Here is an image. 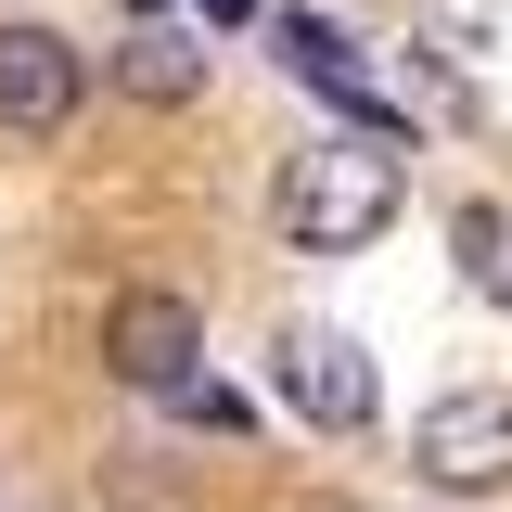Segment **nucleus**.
Masks as SVG:
<instances>
[{
  "label": "nucleus",
  "mask_w": 512,
  "mask_h": 512,
  "mask_svg": "<svg viewBox=\"0 0 512 512\" xmlns=\"http://www.w3.org/2000/svg\"><path fill=\"white\" fill-rule=\"evenodd\" d=\"M282 64L308 77L320 103H346V128H384V141L410 128V103H397V77H384V64L359 52V39H346V26H320V13H282Z\"/></svg>",
  "instance_id": "nucleus-5"
},
{
  "label": "nucleus",
  "mask_w": 512,
  "mask_h": 512,
  "mask_svg": "<svg viewBox=\"0 0 512 512\" xmlns=\"http://www.w3.org/2000/svg\"><path fill=\"white\" fill-rule=\"evenodd\" d=\"M410 461L436 474L448 500H487V487H512V397H487V384L436 397V410L410 423Z\"/></svg>",
  "instance_id": "nucleus-3"
},
{
  "label": "nucleus",
  "mask_w": 512,
  "mask_h": 512,
  "mask_svg": "<svg viewBox=\"0 0 512 512\" xmlns=\"http://www.w3.org/2000/svg\"><path fill=\"white\" fill-rule=\"evenodd\" d=\"M77 90H90L77 39H52V26H0V128H13V141H64V128H77Z\"/></svg>",
  "instance_id": "nucleus-4"
},
{
  "label": "nucleus",
  "mask_w": 512,
  "mask_h": 512,
  "mask_svg": "<svg viewBox=\"0 0 512 512\" xmlns=\"http://www.w3.org/2000/svg\"><path fill=\"white\" fill-rule=\"evenodd\" d=\"M282 410L320 423V436H359L384 410V384H372V359H359L346 333H282Z\"/></svg>",
  "instance_id": "nucleus-6"
},
{
  "label": "nucleus",
  "mask_w": 512,
  "mask_h": 512,
  "mask_svg": "<svg viewBox=\"0 0 512 512\" xmlns=\"http://www.w3.org/2000/svg\"><path fill=\"white\" fill-rule=\"evenodd\" d=\"M116 90L154 103V116L205 103V39H192V26H128V39H116Z\"/></svg>",
  "instance_id": "nucleus-7"
},
{
  "label": "nucleus",
  "mask_w": 512,
  "mask_h": 512,
  "mask_svg": "<svg viewBox=\"0 0 512 512\" xmlns=\"http://www.w3.org/2000/svg\"><path fill=\"white\" fill-rule=\"evenodd\" d=\"M461 269L487 308H512V205H461Z\"/></svg>",
  "instance_id": "nucleus-8"
},
{
  "label": "nucleus",
  "mask_w": 512,
  "mask_h": 512,
  "mask_svg": "<svg viewBox=\"0 0 512 512\" xmlns=\"http://www.w3.org/2000/svg\"><path fill=\"white\" fill-rule=\"evenodd\" d=\"M192 359H205V308H192V295L128 282L116 308H103V372H116V384L167 397V384H192Z\"/></svg>",
  "instance_id": "nucleus-2"
},
{
  "label": "nucleus",
  "mask_w": 512,
  "mask_h": 512,
  "mask_svg": "<svg viewBox=\"0 0 512 512\" xmlns=\"http://www.w3.org/2000/svg\"><path fill=\"white\" fill-rule=\"evenodd\" d=\"M192 13H205V26H244V13H256V0H192Z\"/></svg>",
  "instance_id": "nucleus-9"
},
{
  "label": "nucleus",
  "mask_w": 512,
  "mask_h": 512,
  "mask_svg": "<svg viewBox=\"0 0 512 512\" xmlns=\"http://www.w3.org/2000/svg\"><path fill=\"white\" fill-rule=\"evenodd\" d=\"M397 141L384 128H320L308 154H282V180H269V218H282V244L308 256H359L397 218Z\"/></svg>",
  "instance_id": "nucleus-1"
}]
</instances>
